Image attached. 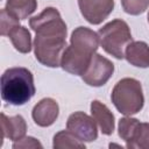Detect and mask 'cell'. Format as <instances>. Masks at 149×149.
Wrapping results in <instances>:
<instances>
[{"mask_svg": "<svg viewBox=\"0 0 149 149\" xmlns=\"http://www.w3.org/2000/svg\"><path fill=\"white\" fill-rule=\"evenodd\" d=\"M114 72V64L100 54H94L90 65L81 76V79L90 86L99 87L105 85Z\"/></svg>", "mask_w": 149, "mask_h": 149, "instance_id": "8992f818", "label": "cell"}, {"mask_svg": "<svg viewBox=\"0 0 149 149\" xmlns=\"http://www.w3.org/2000/svg\"><path fill=\"white\" fill-rule=\"evenodd\" d=\"M102 49L118 59L125 58L126 47L133 41L129 26L121 19L106 23L98 31Z\"/></svg>", "mask_w": 149, "mask_h": 149, "instance_id": "5b68a950", "label": "cell"}, {"mask_svg": "<svg viewBox=\"0 0 149 149\" xmlns=\"http://www.w3.org/2000/svg\"><path fill=\"white\" fill-rule=\"evenodd\" d=\"M1 128L2 137H7L15 142L24 137L27 132V123L21 115L7 116L5 113H1Z\"/></svg>", "mask_w": 149, "mask_h": 149, "instance_id": "8fae6325", "label": "cell"}, {"mask_svg": "<svg viewBox=\"0 0 149 149\" xmlns=\"http://www.w3.org/2000/svg\"><path fill=\"white\" fill-rule=\"evenodd\" d=\"M84 19L91 24H100L114 8V0H78Z\"/></svg>", "mask_w": 149, "mask_h": 149, "instance_id": "ba28073f", "label": "cell"}, {"mask_svg": "<svg viewBox=\"0 0 149 149\" xmlns=\"http://www.w3.org/2000/svg\"><path fill=\"white\" fill-rule=\"evenodd\" d=\"M42 143L35 139V137H31V136H28V137H22L21 140L19 141H15L13 143V148L14 149H21V148H42Z\"/></svg>", "mask_w": 149, "mask_h": 149, "instance_id": "ffe728a7", "label": "cell"}, {"mask_svg": "<svg viewBox=\"0 0 149 149\" xmlns=\"http://www.w3.org/2000/svg\"><path fill=\"white\" fill-rule=\"evenodd\" d=\"M52 147L55 149H73L85 148V143L80 141L78 137H76L70 130H61L54 136V143Z\"/></svg>", "mask_w": 149, "mask_h": 149, "instance_id": "2e32d148", "label": "cell"}, {"mask_svg": "<svg viewBox=\"0 0 149 149\" xmlns=\"http://www.w3.org/2000/svg\"><path fill=\"white\" fill-rule=\"evenodd\" d=\"M129 149H149V123L140 122L133 130L129 140L126 142Z\"/></svg>", "mask_w": 149, "mask_h": 149, "instance_id": "9a60e30c", "label": "cell"}, {"mask_svg": "<svg viewBox=\"0 0 149 149\" xmlns=\"http://www.w3.org/2000/svg\"><path fill=\"white\" fill-rule=\"evenodd\" d=\"M139 123V120L135 119V118H130V116H126V118H122L119 120V127H118V130H119V136L125 141L127 142L133 133V130L135 129L136 125Z\"/></svg>", "mask_w": 149, "mask_h": 149, "instance_id": "ac0fdd59", "label": "cell"}, {"mask_svg": "<svg viewBox=\"0 0 149 149\" xmlns=\"http://www.w3.org/2000/svg\"><path fill=\"white\" fill-rule=\"evenodd\" d=\"M125 58L136 68H149V45L143 41H132L126 47Z\"/></svg>", "mask_w": 149, "mask_h": 149, "instance_id": "7c38bea8", "label": "cell"}, {"mask_svg": "<svg viewBox=\"0 0 149 149\" xmlns=\"http://www.w3.org/2000/svg\"><path fill=\"white\" fill-rule=\"evenodd\" d=\"M14 48L21 54H28L31 50V36L29 30L21 24L15 26L7 35Z\"/></svg>", "mask_w": 149, "mask_h": 149, "instance_id": "5bb4252c", "label": "cell"}, {"mask_svg": "<svg viewBox=\"0 0 149 149\" xmlns=\"http://www.w3.org/2000/svg\"><path fill=\"white\" fill-rule=\"evenodd\" d=\"M59 106L52 98H44L40 100L33 108L31 116L35 123L40 127L51 126L58 118Z\"/></svg>", "mask_w": 149, "mask_h": 149, "instance_id": "9c48e42d", "label": "cell"}, {"mask_svg": "<svg viewBox=\"0 0 149 149\" xmlns=\"http://www.w3.org/2000/svg\"><path fill=\"white\" fill-rule=\"evenodd\" d=\"M99 43V35L92 29L86 27L76 28L70 37V45L63 52L62 69L71 74L83 76L98 50Z\"/></svg>", "mask_w": 149, "mask_h": 149, "instance_id": "7a4b0ae2", "label": "cell"}, {"mask_svg": "<svg viewBox=\"0 0 149 149\" xmlns=\"http://www.w3.org/2000/svg\"><path fill=\"white\" fill-rule=\"evenodd\" d=\"M91 114L104 135H112L114 132V115L108 107L99 100L91 102Z\"/></svg>", "mask_w": 149, "mask_h": 149, "instance_id": "30bf717a", "label": "cell"}, {"mask_svg": "<svg viewBox=\"0 0 149 149\" xmlns=\"http://www.w3.org/2000/svg\"><path fill=\"white\" fill-rule=\"evenodd\" d=\"M123 10L130 15H140L149 7V0H121Z\"/></svg>", "mask_w": 149, "mask_h": 149, "instance_id": "e0dca14e", "label": "cell"}, {"mask_svg": "<svg viewBox=\"0 0 149 149\" xmlns=\"http://www.w3.org/2000/svg\"><path fill=\"white\" fill-rule=\"evenodd\" d=\"M35 91L34 76L27 68H10L1 76V98L10 105H24L34 97Z\"/></svg>", "mask_w": 149, "mask_h": 149, "instance_id": "3957f363", "label": "cell"}, {"mask_svg": "<svg viewBox=\"0 0 149 149\" xmlns=\"http://www.w3.org/2000/svg\"><path fill=\"white\" fill-rule=\"evenodd\" d=\"M29 26L36 34L34 40L36 59L49 68L61 66L62 56L66 48L68 28L59 12L55 7H47L29 20Z\"/></svg>", "mask_w": 149, "mask_h": 149, "instance_id": "6da1fadb", "label": "cell"}, {"mask_svg": "<svg viewBox=\"0 0 149 149\" xmlns=\"http://www.w3.org/2000/svg\"><path fill=\"white\" fill-rule=\"evenodd\" d=\"M37 8L36 0H6L5 9L15 19H28Z\"/></svg>", "mask_w": 149, "mask_h": 149, "instance_id": "4fadbf2b", "label": "cell"}, {"mask_svg": "<svg viewBox=\"0 0 149 149\" xmlns=\"http://www.w3.org/2000/svg\"><path fill=\"white\" fill-rule=\"evenodd\" d=\"M148 22H149V13H148Z\"/></svg>", "mask_w": 149, "mask_h": 149, "instance_id": "44dd1931", "label": "cell"}, {"mask_svg": "<svg viewBox=\"0 0 149 149\" xmlns=\"http://www.w3.org/2000/svg\"><path fill=\"white\" fill-rule=\"evenodd\" d=\"M111 99L121 114L127 116L136 114L144 105L142 85L135 78H123L113 87Z\"/></svg>", "mask_w": 149, "mask_h": 149, "instance_id": "277c9868", "label": "cell"}, {"mask_svg": "<svg viewBox=\"0 0 149 149\" xmlns=\"http://www.w3.org/2000/svg\"><path fill=\"white\" fill-rule=\"evenodd\" d=\"M0 15H1V19H0V21H1V35H2V36H7L8 33H9L15 26L20 24V23H19L20 20H17V19H15L14 16H12L5 8L1 9Z\"/></svg>", "mask_w": 149, "mask_h": 149, "instance_id": "d6986e66", "label": "cell"}, {"mask_svg": "<svg viewBox=\"0 0 149 149\" xmlns=\"http://www.w3.org/2000/svg\"><path fill=\"white\" fill-rule=\"evenodd\" d=\"M66 129L83 142H92L98 137L97 122L84 112L72 113L68 118Z\"/></svg>", "mask_w": 149, "mask_h": 149, "instance_id": "52a82bcc", "label": "cell"}]
</instances>
